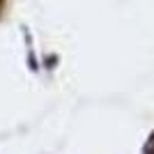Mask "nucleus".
Masks as SVG:
<instances>
[{
	"mask_svg": "<svg viewBox=\"0 0 154 154\" xmlns=\"http://www.w3.org/2000/svg\"><path fill=\"white\" fill-rule=\"evenodd\" d=\"M2 2H5V0H0V12H2Z\"/></svg>",
	"mask_w": 154,
	"mask_h": 154,
	"instance_id": "obj_1",
	"label": "nucleus"
}]
</instances>
